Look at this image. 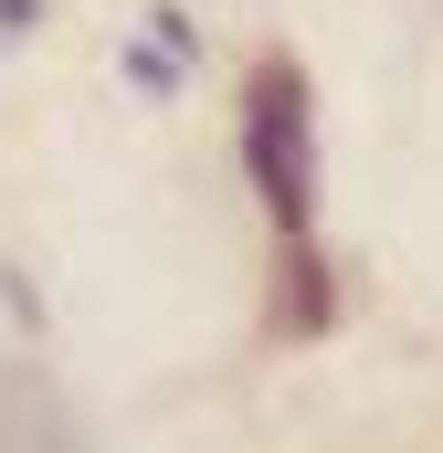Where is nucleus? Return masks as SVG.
<instances>
[{
  "mask_svg": "<svg viewBox=\"0 0 443 453\" xmlns=\"http://www.w3.org/2000/svg\"><path fill=\"white\" fill-rule=\"evenodd\" d=\"M243 169H253L264 211L285 232L317 222V127H307V74L296 64L253 74V96H243Z\"/></svg>",
  "mask_w": 443,
  "mask_h": 453,
  "instance_id": "f257e3e1",
  "label": "nucleus"
}]
</instances>
